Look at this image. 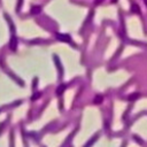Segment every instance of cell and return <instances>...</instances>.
<instances>
[{"label": "cell", "instance_id": "obj_3", "mask_svg": "<svg viewBox=\"0 0 147 147\" xmlns=\"http://www.w3.org/2000/svg\"><path fill=\"white\" fill-rule=\"evenodd\" d=\"M102 1H104V0H95V1H94V4H95V5H99V4H101Z\"/></svg>", "mask_w": 147, "mask_h": 147}, {"label": "cell", "instance_id": "obj_1", "mask_svg": "<svg viewBox=\"0 0 147 147\" xmlns=\"http://www.w3.org/2000/svg\"><path fill=\"white\" fill-rule=\"evenodd\" d=\"M58 39L59 40H62V41H66V43H69L71 40L69 35H58Z\"/></svg>", "mask_w": 147, "mask_h": 147}, {"label": "cell", "instance_id": "obj_4", "mask_svg": "<svg viewBox=\"0 0 147 147\" xmlns=\"http://www.w3.org/2000/svg\"><path fill=\"white\" fill-rule=\"evenodd\" d=\"M113 1H114V3H115V1H116V0H113Z\"/></svg>", "mask_w": 147, "mask_h": 147}, {"label": "cell", "instance_id": "obj_2", "mask_svg": "<svg viewBox=\"0 0 147 147\" xmlns=\"http://www.w3.org/2000/svg\"><path fill=\"white\" fill-rule=\"evenodd\" d=\"M132 12L133 13H140V8H139V6L138 5H132Z\"/></svg>", "mask_w": 147, "mask_h": 147}]
</instances>
